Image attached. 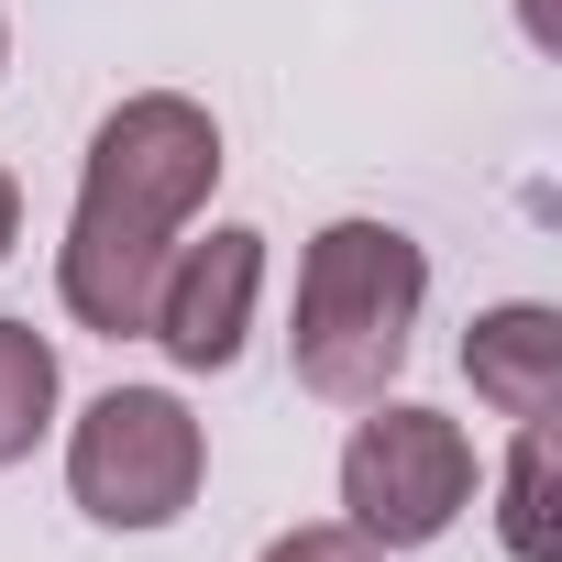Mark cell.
Instances as JSON below:
<instances>
[{
	"instance_id": "obj_2",
	"label": "cell",
	"mask_w": 562,
	"mask_h": 562,
	"mask_svg": "<svg viewBox=\"0 0 562 562\" xmlns=\"http://www.w3.org/2000/svg\"><path fill=\"white\" fill-rule=\"evenodd\" d=\"M210 485V419L177 386H100L67 419V496L111 540H155Z\"/></svg>"
},
{
	"instance_id": "obj_10",
	"label": "cell",
	"mask_w": 562,
	"mask_h": 562,
	"mask_svg": "<svg viewBox=\"0 0 562 562\" xmlns=\"http://www.w3.org/2000/svg\"><path fill=\"white\" fill-rule=\"evenodd\" d=\"M254 562H386L364 529H342V518H310V529H276Z\"/></svg>"
},
{
	"instance_id": "obj_6",
	"label": "cell",
	"mask_w": 562,
	"mask_h": 562,
	"mask_svg": "<svg viewBox=\"0 0 562 562\" xmlns=\"http://www.w3.org/2000/svg\"><path fill=\"white\" fill-rule=\"evenodd\" d=\"M199 232V221H188ZM188 232H133V221H100V210H67L56 232V310L100 342H144L155 321V288H166V254Z\"/></svg>"
},
{
	"instance_id": "obj_11",
	"label": "cell",
	"mask_w": 562,
	"mask_h": 562,
	"mask_svg": "<svg viewBox=\"0 0 562 562\" xmlns=\"http://www.w3.org/2000/svg\"><path fill=\"white\" fill-rule=\"evenodd\" d=\"M12 243H23V177L0 166V265H12Z\"/></svg>"
},
{
	"instance_id": "obj_9",
	"label": "cell",
	"mask_w": 562,
	"mask_h": 562,
	"mask_svg": "<svg viewBox=\"0 0 562 562\" xmlns=\"http://www.w3.org/2000/svg\"><path fill=\"white\" fill-rule=\"evenodd\" d=\"M56 408H67V364L34 321H0V474L34 463L56 441Z\"/></svg>"
},
{
	"instance_id": "obj_3",
	"label": "cell",
	"mask_w": 562,
	"mask_h": 562,
	"mask_svg": "<svg viewBox=\"0 0 562 562\" xmlns=\"http://www.w3.org/2000/svg\"><path fill=\"white\" fill-rule=\"evenodd\" d=\"M342 529H364L386 562L397 551H430V540H452V518L474 507V485H485V463H474V441H463V419L452 408H419V397H364V419H353V441H342Z\"/></svg>"
},
{
	"instance_id": "obj_5",
	"label": "cell",
	"mask_w": 562,
	"mask_h": 562,
	"mask_svg": "<svg viewBox=\"0 0 562 562\" xmlns=\"http://www.w3.org/2000/svg\"><path fill=\"white\" fill-rule=\"evenodd\" d=\"M254 299H265V232L254 221H210V232H188L166 254V288H155L144 342L177 375H232L243 342H254Z\"/></svg>"
},
{
	"instance_id": "obj_12",
	"label": "cell",
	"mask_w": 562,
	"mask_h": 562,
	"mask_svg": "<svg viewBox=\"0 0 562 562\" xmlns=\"http://www.w3.org/2000/svg\"><path fill=\"white\" fill-rule=\"evenodd\" d=\"M518 34H529L540 56H562V23H551V0H518Z\"/></svg>"
},
{
	"instance_id": "obj_8",
	"label": "cell",
	"mask_w": 562,
	"mask_h": 562,
	"mask_svg": "<svg viewBox=\"0 0 562 562\" xmlns=\"http://www.w3.org/2000/svg\"><path fill=\"white\" fill-rule=\"evenodd\" d=\"M496 540H507V562H562V441H551V408L518 419V441L496 463Z\"/></svg>"
},
{
	"instance_id": "obj_13",
	"label": "cell",
	"mask_w": 562,
	"mask_h": 562,
	"mask_svg": "<svg viewBox=\"0 0 562 562\" xmlns=\"http://www.w3.org/2000/svg\"><path fill=\"white\" fill-rule=\"evenodd\" d=\"M0 67H12V12H0Z\"/></svg>"
},
{
	"instance_id": "obj_7",
	"label": "cell",
	"mask_w": 562,
	"mask_h": 562,
	"mask_svg": "<svg viewBox=\"0 0 562 562\" xmlns=\"http://www.w3.org/2000/svg\"><path fill=\"white\" fill-rule=\"evenodd\" d=\"M463 375H474V397H485L496 419L562 408V310H551V299H496V310H474Z\"/></svg>"
},
{
	"instance_id": "obj_1",
	"label": "cell",
	"mask_w": 562,
	"mask_h": 562,
	"mask_svg": "<svg viewBox=\"0 0 562 562\" xmlns=\"http://www.w3.org/2000/svg\"><path fill=\"white\" fill-rule=\"evenodd\" d=\"M419 310H430V243L408 221H375V210L321 221L310 254H299V299H288L299 386L331 397V408L386 397L408 342H419Z\"/></svg>"
},
{
	"instance_id": "obj_4",
	"label": "cell",
	"mask_w": 562,
	"mask_h": 562,
	"mask_svg": "<svg viewBox=\"0 0 562 562\" xmlns=\"http://www.w3.org/2000/svg\"><path fill=\"white\" fill-rule=\"evenodd\" d=\"M221 188V122L210 100L188 89H133L89 122V155H78V199L67 210H100V221H133V232H188Z\"/></svg>"
}]
</instances>
